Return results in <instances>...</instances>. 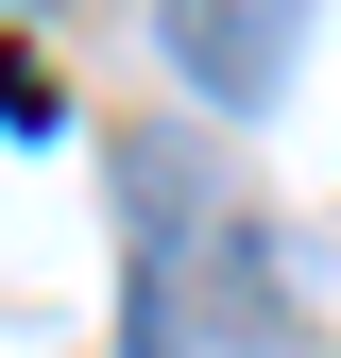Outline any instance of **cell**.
I'll return each instance as SVG.
<instances>
[{
  "mask_svg": "<svg viewBox=\"0 0 341 358\" xmlns=\"http://www.w3.org/2000/svg\"><path fill=\"white\" fill-rule=\"evenodd\" d=\"M137 273H119V358H273L290 341V290H273V239L239 205L188 188V154H137Z\"/></svg>",
  "mask_w": 341,
  "mask_h": 358,
  "instance_id": "6da1fadb",
  "label": "cell"
},
{
  "mask_svg": "<svg viewBox=\"0 0 341 358\" xmlns=\"http://www.w3.org/2000/svg\"><path fill=\"white\" fill-rule=\"evenodd\" d=\"M154 34H170V69H188L222 120H256L290 69H307V0H170Z\"/></svg>",
  "mask_w": 341,
  "mask_h": 358,
  "instance_id": "7a4b0ae2",
  "label": "cell"
},
{
  "mask_svg": "<svg viewBox=\"0 0 341 358\" xmlns=\"http://www.w3.org/2000/svg\"><path fill=\"white\" fill-rule=\"evenodd\" d=\"M52 120H68V85L34 69V52H0V137H52Z\"/></svg>",
  "mask_w": 341,
  "mask_h": 358,
  "instance_id": "3957f363",
  "label": "cell"
}]
</instances>
